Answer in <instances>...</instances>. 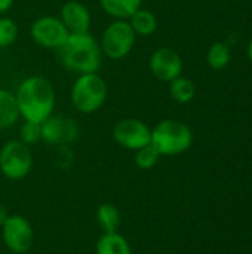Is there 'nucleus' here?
<instances>
[{
	"instance_id": "nucleus-1",
	"label": "nucleus",
	"mask_w": 252,
	"mask_h": 254,
	"mask_svg": "<svg viewBox=\"0 0 252 254\" xmlns=\"http://www.w3.org/2000/svg\"><path fill=\"white\" fill-rule=\"evenodd\" d=\"M19 116L24 121L42 124L55 109V89L43 76H30L24 79L15 92Z\"/></svg>"
},
{
	"instance_id": "nucleus-2",
	"label": "nucleus",
	"mask_w": 252,
	"mask_h": 254,
	"mask_svg": "<svg viewBox=\"0 0 252 254\" xmlns=\"http://www.w3.org/2000/svg\"><path fill=\"white\" fill-rule=\"evenodd\" d=\"M58 52L62 65L77 74L97 73L101 67L102 52L100 43L89 31L70 34Z\"/></svg>"
},
{
	"instance_id": "nucleus-3",
	"label": "nucleus",
	"mask_w": 252,
	"mask_h": 254,
	"mask_svg": "<svg viewBox=\"0 0 252 254\" xmlns=\"http://www.w3.org/2000/svg\"><path fill=\"white\" fill-rule=\"evenodd\" d=\"M160 156H177L193 143L192 129L178 119H163L151 129V141Z\"/></svg>"
},
{
	"instance_id": "nucleus-4",
	"label": "nucleus",
	"mask_w": 252,
	"mask_h": 254,
	"mask_svg": "<svg viewBox=\"0 0 252 254\" xmlns=\"http://www.w3.org/2000/svg\"><path fill=\"white\" fill-rule=\"evenodd\" d=\"M108 95V86L98 73L79 74L71 86V103L73 107L85 115L95 113L100 110Z\"/></svg>"
},
{
	"instance_id": "nucleus-5",
	"label": "nucleus",
	"mask_w": 252,
	"mask_h": 254,
	"mask_svg": "<svg viewBox=\"0 0 252 254\" xmlns=\"http://www.w3.org/2000/svg\"><path fill=\"white\" fill-rule=\"evenodd\" d=\"M137 34L134 33L128 19H114L102 33L101 52L110 60H123L128 57L135 45Z\"/></svg>"
},
{
	"instance_id": "nucleus-6",
	"label": "nucleus",
	"mask_w": 252,
	"mask_h": 254,
	"mask_svg": "<svg viewBox=\"0 0 252 254\" xmlns=\"http://www.w3.org/2000/svg\"><path fill=\"white\" fill-rule=\"evenodd\" d=\"M33 167L30 146L21 140H10L0 149V171L9 180H21L28 176Z\"/></svg>"
},
{
	"instance_id": "nucleus-7",
	"label": "nucleus",
	"mask_w": 252,
	"mask_h": 254,
	"mask_svg": "<svg viewBox=\"0 0 252 254\" xmlns=\"http://www.w3.org/2000/svg\"><path fill=\"white\" fill-rule=\"evenodd\" d=\"M1 228V240L12 253H27L34 243V229L21 214H7Z\"/></svg>"
},
{
	"instance_id": "nucleus-8",
	"label": "nucleus",
	"mask_w": 252,
	"mask_h": 254,
	"mask_svg": "<svg viewBox=\"0 0 252 254\" xmlns=\"http://www.w3.org/2000/svg\"><path fill=\"white\" fill-rule=\"evenodd\" d=\"M31 39L48 49H59L68 39L70 33L58 16L45 15L33 21L30 27Z\"/></svg>"
},
{
	"instance_id": "nucleus-9",
	"label": "nucleus",
	"mask_w": 252,
	"mask_h": 254,
	"mask_svg": "<svg viewBox=\"0 0 252 254\" xmlns=\"http://www.w3.org/2000/svg\"><path fill=\"white\" fill-rule=\"evenodd\" d=\"M113 138L114 141L128 149V150H138L151 141V129L147 124L135 118H125L116 122L113 128Z\"/></svg>"
},
{
	"instance_id": "nucleus-10",
	"label": "nucleus",
	"mask_w": 252,
	"mask_h": 254,
	"mask_svg": "<svg viewBox=\"0 0 252 254\" xmlns=\"http://www.w3.org/2000/svg\"><path fill=\"white\" fill-rule=\"evenodd\" d=\"M40 131L42 141L52 146H67L79 135V127L71 118L53 113L40 124Z\"/></svg>"
},
{
	"instance_id": "nucleus-11",
	"label": "nucleus",
	"mask_w": 252,
	"mask_h": 254,
	"mask_svg": "<svg viewBox=\"0 0 252 254\" xmlns=\"http://www.w3.org/2000/svg\"><path fill=\"white\" fill-rule=\"evenodd\" d=\"M150 71L153 76L162 82H171L175 77L181 76L183 71V60L180 54L171 48H159L150 57Z\"/></svg>"
},
{
	"instance_id": "nucleus-12",
	"label": "nucleus",
	"mask_w": 252,
	"mask_h": 254,
	"mask_svg": "<svg viewBox=\"0 0 252 254\" xmlns=\"http://www.w3.org/2000/svg\"><path fill=\"white\" fill-rule=\"evenodd\" d=\"M59 19L65 25L70 34L88 33L91 28V12L79 0H68L62 4Z\"/></svg>"
},
{
	"instance_id": "nucleus-13",
	"label": "nucleus",
	"mask_w": 252,
	"mask_h": 254,
	"mask_svg": "<svg viewBox=\"0 0 252 254\" xmlns=\"http://www.w3.org/2000/svg\"><path fill=\"white\" fill-rule=\"evenodd\" d=\"M97 254H132L131 244L119 232H102L95 246Z\"/></svg>"
},
{
	"instance_id": "nucleus-14",
	"label": "nucleus",
	"mask_w": 252,
	"mask_h": 254,
	"mask_svg": "<svg viewBox=\"0 0 252 254\" xmlns=\"http://www.w3.org/2000/svg\"><path fill=\"white\" fill-rule=\"evenodd\" d=\"M144 0H100L101 9L114 19H128L134 12L143 7Z\"/></svg>"
},
{
	"instance_id": "nucleus-15",
	"label": "nucleus",
	"mask_w": 252,
	"mask_h": 254,
	"mask_svg": "<svg viewBox=\"0 0 252 254\" xmlns=\"http://www.w3.org/2000/svg\"><path fill=\"white\" fill-rule=\"evenodd\" d=\"M128 22L131 24L134 33L137 36H143V37L151 36L157 28V19H156L154 13L146 7H140L137 12H134L128 18Z\"/></svg>"
},
{
	"instance_id": "nucleus-16",
	"label": "nucleus",
	"mask_w": 252,
	"mask_h": 254,
	"mask_svg": "<svg viewBox=\"0 0 252 254\" xmlns=\"http://www.w3.org/2000/svg\"><path fill=\"white\" fill-rule=\"evenodd\" d=\"M19 118L15 94L7 89H0V131L10 128Z\"/></svg>"
},
{
	"instance_id": "nucleus-17",
	"label": "nucleus",
	"mask_w": 252,
	"mask_h": 254,
	"mask_svg": "<svg viewBox=\"0 0 252 254\" xmlns=\"http://www.w3.org/2000/svg\"><path fill=\"white\" fill-rule=\"evenodd\" d=\"M97 223L101 228L102 232H117L122 223V214L120 210L111 204V202H104L97 208Z\"/></svg>"
},
{
	"instance_id": "nucleus-18",
	"label": "nucleus",
	"mask_w": 252,
	"mask_h": 254,
	"mask_svg": "<svg viewBox=\"0 0 252 254\" xmlns=\"http://www.w3.org/2000/svg\"><path fill=\"white\" fill-rule=\"evenodd\" d=\"M169 94L177 103L186 104L193 100V97L196 94V86L190 79L178 76L169 82Z\"/></svg>"
},
{
	"instance_id": "nucleus-19",
	"label": "nucleus",
	"mask_w": 252,
	"mask_h": 254,
	"mask_svg": "<svg viewBox=\"0 0 252 254\" xmlns=\"http://www.w3.org/2000/svg\"><path fill=\"white\" fill-rule=\"evenodd\" d=\"M135 165L141 170H151L153 167H156V164L160 159L159 152L154 149V146L150 143L138 150H135Z\"/></svg>"
},
{
	"instance_id": "nucleus-20",
	"label": "nucleus",
	"mask_w": 252,
	"mask_h": 254,
	"mask_svg": "<svg viewBox=\"0 0 252 254\" xmlns=\"http://www.w3.org/2000/svg\"><path fill=\"white\" fill-rule=\"evenodd\" d=\"M230 61V49L227 48V45L218 42L214 43L209 51H208V64L215 68L220 70L223 67H226Z\"/></svg>"
},
{
	"instance_id": "nucleus-21",
	"label": "nucleus",
	"mask_w": 252,
	"mask_h": 254,
	"mask_svg": "<svg viewBox=\"0 0 252 254\" xmlns=\"http://www.w3.org/2000/svg\"><path fill=\"white\" fill-rule=\"evenodd\" d=\"M18 37V25L12 18H0V48L10 46Z\"/></svg>"
},
{
	"instance_id": "nucleus-22",
	"label": "nucleus",
	"mask_w": 252,
	"mask_h": 254,
	"mask_svg": "<svg viewBox=\"0 0 252 254\" xmlns=\"http://www.w3.org/2000/svg\"><path fill=\"white\" fill-rule=\"evenodd\" d=\"M19 140L25 143L27 146L36 144L37 141L42 140V131H40V124L28 122L24 121L21 129H19Z\"/></svg>"
},
{
	"instance_id": "nucleus-23",
	"label": "nucleus",
	"mask_w": 252,
	"mask_h": 254,
	"mask_svg": "<svg viewBox=\"0 0 252 254\" xmlns=\"http://www.w3.org/2000/svg\"><path fill=\"white\" fill-rule=\"evenodd\" d=\"M13 4V0H0V13L7 12Z\"/></svg>"
},
{
	"instance_id": "nucleus-24",
	"label": "nucleus",
	"mask_w": 252,
	"mask_h": 254,
	"mask_svg": "<svg viewBox=\"0 0 252 254\" xmlns=\"http://www.w3.org/2000/svg\"><path fill=\"white\" fill-rule=\"evenodd\" d=\"M6 217H7V211H6L4 205H3V204H0V226L3 225V222L6 220Z\"/></svg>"
},
{
	"instance_id": "nucleus-25",
	"label": "nucleus",
	"mask_w": 252,
	"mask_h": 254,
	"mask_svg": "<svg viewBox=\"0 0 252 254\" xmlns=\"http://www.w3.org/2000/svg\"><path fill=\"white\" fill-rule=\"evenodd\" d=\"M248 57H250V60H251L252 63V40L250 42V46H248Z\"/></svg>"
}]
</instances>
